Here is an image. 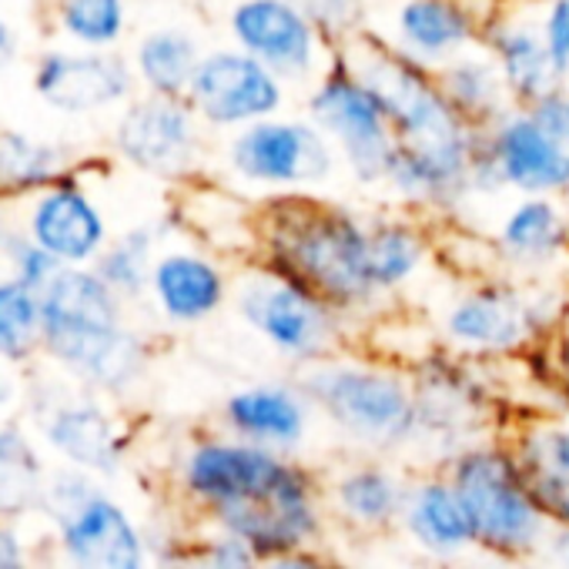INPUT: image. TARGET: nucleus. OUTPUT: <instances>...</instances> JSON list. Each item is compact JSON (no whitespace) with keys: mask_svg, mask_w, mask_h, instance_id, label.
Listing matches in <instances>:
<instances>
[{"mask_svg":"<svg viewBox=\"0 0 569 569\" xmlns=\"http://www.w3.org/2000/svg\"><path fill=\"white\" fill-rule=\"evenodd\" d=\"M442 469L462 499L479 552L519 562H536L546 556L556 529L546 519L532 479L506 436H489L466 446Z\"/></svg>","mask_w":569,"mask_h":569,"instance_id":"nucleus-1","label":"nucleus"},{"mask_svg":"<svg viewBox=\"0 0 569 569\" xmlns=\"http://www.w3.org/2000/svg\"><path fill=\"white\" fill-rule=\"evenodd\" d=\"M44 346L101 389H124L144 369L141 342L121 329L114 289L98 271H58L41 292Z\"/></svg>","mask_w":569,"mask_h":569,"instance_id":"nucleus-2","label":"nucleus"},{"mask_svg":"<svg viewBox=\"0 0 569 569\" xmlns=\"http://www.w3.org/2000/svg\"><path fill=\"white\" fill-rule=\"evenodd\" d=\"M316 412L359 456H402L416 446V386L412 379L379 369L322 362L302 379Z\"/></svg>","mask_w":569,"mask_h":569,"instance_id":"nucleus-3","label":"nucleus"},{"mask_svg":"<svg viewBox=\"0 0 569 569\" xmlns=\"http://www.w3.org/2000/svg\"><path fill=\"white\" fill-rule=\"evenodd\" d=\"M178 482L198 519L211 522L231 509L261 506L316 489L322 486V472L299 456H284L224 432L191 442L181 459Z\"/></svg>","mask_w":569,"mask_h":569,"instance_id":"nucleus-4","label":"nucleus"},{"mask_svg":"<svg viewBox=\"0 0 569 569\" xmlns=\"http://www.w3.org/2000/svg\"><path fill=\"white\" fill-rule=\"evenodd\" d=\"M274 251L302 289L332 302H362L376 289L369 234L339 211L292 204L274 221Z\"/></svg>","mask_w":569,"mask_h":569,"instance_id":"nucleus-5","label":"nucleus"},{"mask_svg":"<svg viewBox=\"0 0 569 569\" xmlns=\"http://www.w3.org/2000/svg\"><path fill=\"white\" fill-rule=\"evenodd\" d=\"M61 542L74 569H148L151 552L141 526L84 476H61L51 489Z\"/></svg>","mask_w":569,"mask_h":569,"instance_id":"nucleus-6","label":"nucleus"},{"mask_svg":"<svg viewBox=\"0 0 569 569\" xmlns=\"http://www.w3.org/2000/svg\"><path fill=\"white\" fill-rule=\"evenodd\" d=\"M412 469L389 456H352L322 472V496L339 546L396 539Z\"/></svg>","mask_w":569,"mask_h":569,"instance_id":"nucleus-7","label":"nucleus"},{"mask_svg":"<svg viewBox=\"0 0 569 569\" xmlns=\"http://www.w3.org/2000/svg\"><path fill=\"white\" fill-rule=\"evenodd\" d=\"M416 459L419 466L442 469L466 446L496 436L492 406L459 369H436L416 382Z\"/></svg>","mask_w":569,"mask_h":569,"instance_id":"nucleus-8","label":"nucleus"},{"mask_svg":"<svg viewBox=\"0 0 569 569\" xmlns=\"http://www.w3.org/2000/svg\"><path fill=\"white\" fill-rule=\"evenodd\" d=\"M396 539L402 542L406 556L452 569H459L476 552L469 516L446 469H412Z\"/></svg>","mask_w":569,"mask_h":569,"instance_id":"nucleus-9","label":"nucleus"},{"mask_svg":"<svg viewBox=\"0 0 569 569\" xmlns=\"http://www.w3.org/2000/svg\"><path fill=\"white\" fill-rule=\"evenodd\" d=\"M312 114L329 134H336L342 141L352 168L362 178H369V181L389 178L399 144L389 134L392 118H389L386 104L366 81L336 68L329 74V81L319 88V94L312 101Z\"/></svg>","mask_w":569,"mask_h":569,"instance_id":"nucleus-10","label":"nucleus"},{"mask_svg":"<svg viewBox=\"0 0 569 569\" xmlns=\"http://www.w3.org/2000/svg\"><path fill=\"white\" fill-rule=\"evenodd\" d=\"M241 316L292 359H319L332 346L329 316L299 281H251L241 289Z\"/></svg>","mask_w":569,"mask_h":569,"instance_id":"nucleus-11","label":"nucleus"},{"mask_svg":"<svg viewBox=\"0 0 569 569\" xmlns=\"http://www.w3.org/2000/svg\"><path fill=\"white\" fill-rule=\"evenodd\" d=\"M191 98L204 118L218 124H241L271 114L281 101V88L258 58L214 54L198 64Z\"/></svg>","mask_w":569,"mask_h":569,"instance_id":"nucleus-12","label":"nucleus"},{"mask_svg":"<svg viewBox=\"0 0 569 569\" xmlns=\"http://www.w3.org/2000/svg\"><path fill=\"white\" fill-rule=\"evenodd\" d=\"M312 399L292 386H251L234 392L224 409V429L238 439L268 446L284 456H299L312 429Z\"/></svg>","mask_w":569,"mask_h":569,"instance_id":"nucleus-13","label":"nucleus"},{"mask_svg":"<svg viewBox=\"0 0 569 569\" xmlns=\"http://www.w3.org/2000/svg\"><path fill=\"white\" fill-rule=\"evenodd\" d=\"M231 161L244 178L278 184L319 181L322 174H329V148L306 124L261 121L234 141Z\"/></svg>","mask_w":569,"mask_h":569,"instance_id":"nucleus-14","label":"nucleus"},{"mask_svg":"<svg viewBox=\"0 0 569 569\" xmlns=\"http://www.w3.org/2000/svg\"><path fill=\"white\" fill-rule=\"evenodd\" d=\"M118 148L128 161L144 171L174 174L194 158V124L191 114L174 98H151L134 104L118 124Z\"/></svg>","mask_w":569,"mask_h":569,"instance_id":"nucleus-15","label":"nucleus"},{"mask_svg":"<svg viewBox=\"0 0 569 569\" xmlns=\"http://www.w3.org/2000/svg\"><path fill=\"white\" fill-rule=\"evenodd\" d=\"M231 28L244 51L274 71L302 74L312 68V28L289 0H244L231 18Z\"/></svg>","mask_w":569,"mask_h":569,"instance_id":"nucleus-16","label":"nucleus"},{"mask_svg":"<svg viewBox=\"0 0 569 569\" xmlns=\"http://www.w3.org/2000/svg\"><path fill=\"white\" fill-rule=\"evenodd\" d=\"M38 94L68 114H84L104 104H114L128 94V68L101 54H44L34 74Z\"/></svg>","mask_w":569,"mask_h":569,"instance_id":"nucleus-17","label":"nucleus"},{"mask_svg":"<svg viewBox=\"0 0 569 569\" xmlns=\"http://www.w3.org/2000/svg\"><path fill=\"white\" fill-rule=\"evenodd\" d=\"M499 178L522 191H552L569 184V148L539 128L536 118H509L496 134Z\"/></svg>","mask_w":569,"mask_h":569,"instance_id":"nucleus-18","label":"nucleus"},{"mask_svg":"<svg viewBox=\"0 0 569 569\" xmlns=\"http://www.w3.org/2000/svg\"><path fill=\"white\" fill-rule=\"evenodd\" d=\"M31 234L38 244H44L61 261H84L91 258L104 241V221L101 211L84 198V191L64 184L54 188L31 218Z\"/></svg>","mask_w":569,"mask_h":569,"instance_id":"nucleus-19","label":"nucleus"},{"mask_svg":"<svg viewBox=\"0 0 569 569\" xmlns=\"http://www.w3.org/2000/svg\"><path fill=\"white\" fill-rule=\"evenodd\" d=\"M536 332V312H529L516 296L482 292L466 299L449 316V336L479 352H509Z\"/></svg>","mask_w":569,"mask_h":569,"instance_id":"nucleus-20","label":"nucleus"},{"mask_svg":"<svg viewBox=\"0 0 569 569\" xmlns=\"http://www.w3.org/2000/svg\"><path fill=\"white\" fill-rule=\"evenodd\" d=\"M51 446L68 456L74 466L101 476H114L124 459V439L118 436L114 422L94 402H71L61 406L48 419Z\"/></svg>","mask_w":569,"mask_h":569,"instance_id":"nucleus-21","label":"nucleus"},{"mask_svg":"<svg viewBox=\"0 0 569 569\" xmlns=\"http://www.w3.org/2000/svg\"><path fill=\"white\" fill-rule=\"evenodd\" d=\"M154 292L168 319L198 322L218 309L224 289H221V274L204 258L168 254L154 268Z\"/></svg>","mask_w":569,"mask_h":569,"instance_id":"nucleus-22","label":"nucleus"},{"mask_svg":"<svg viewBox=\"0 0 569 569\" xmlns=\"http://www.w3.org/2000/svg\"><path fill=\"white\" fill-rule=\"evenodd\" d=\"M406 44L422 58H446L469 41V18L449 0H409L399 14Z\"/></svg>","mask_w":569,"mask_h":569,"instance_id":"nucleus-23","label":"nucleus"},{"mask_svg":"<svg viewBox=\"0 0 569 569\" xmlns=\"http://www.w3.org/2000/svg\"><path fill=\"white\" fill-rule=\"evenodd\" d=\"M198 64H201L198 48L181 31H158L144 38L138 51L141 78L151 84L154 94H164V98H178L184 88H191Z\"/></svg>","mask_w":569,"mask_h":569,"instance_id":"nucleus-24","label":"nucleus"},{"mask_svg":"<svg viewBox=\"0 0 569 569\" xmlns=\"http://www.w3.org/2000/svg\"><path fill=\"white\" fill-rule=\"evenodd\" d=\"M44 342L41 292L21 278L0 281V359L24 362Z\"/></svg>","mask_w":569,"mask_h":569,"instance_id":"nucleus-25","label":"nucleus"},{"mask_svg":"<svg viewBox=\"0 0 569 569\" xmlns=\"http://www.w3.org/2000/svg\"><path fill=\"white\" fill-rule=\"evenodd\" d=\"M506 442L516 449L529 476H556L569 482V416L529 419L516 426Z\"/></svg>","mask_w":569,"mask_h":569,"instance_id":"nucleus-26","label":"nucleus"},{"mask_svg":"<svg viewBox=\"0 0 569 569\" xmlns=\"http://www.w3.org/2000/svg\"><path fill=\"white\" fill-rule=\"evenodd\" d=\"M41 462L31 442L18 429H0V516H18L31 509L41 489Z\"/></svg>","mask_w":569,"mask_h":569,"instance_id":"nucleus-27","label":"nucleus"},{"mask_svg":"<svg viewBox=\"0 0 569 569\" xmlns=\"http://www.w3.org/2000/svg\"><path fill=\"white\" fill-rule=\"evenodd\" d=\"M499 58H502V71H506V81L516 94L522 98H546L556 91V78H559V68L549 54L546 44H539L532 34L526 31H509L499 38Z\"/></svg>","mask_w":569,"mask_h":569,"instance_id":"nucleus-28","label":"nucleus"},{"mask_svg":"<svg viewBox=\"0 0 569 569\" xmlns=\"http://www.w3.org/2000/svg\"><path fill=\"white\" fill-rule=\"evenodd\" d=\"M58 151L18 131H0V188L34 191L58 178Z\"/></svg>","mask_w":569,"mask_h":569,"instance_id":"nucleus-29","label":"nucleus"},{"mask_svg":"<svg viewBox=\"0 0 569 569\" xmlns=\"http://www.w3.org/2000/svg\"><path fill=\"white\" fill-rule=\"evenodd\" d=\"M566 228L546 201H529L516 208L502 228V244L519 258H549L562 248Z\"/></svg>","mask_w":569,"mask_h":569,"instance_id":"nucleus-30","label":"nucleus"},{"mask_svg":"<svg viewBox=\"0 0 569 569\" xmlns=\"http://www.w3.org/2000/svg\"><path fill=\"white\" fill-rule=\"evenodd\" d=\"M171 569H264V562L254 559L234 536L201 526L198 536L171 549Z\"/></svg>","mask_w":569,"mask_h":569,"instance_id":"nucleus-31","label":"nucleus"},{"mask_svg":"<svg viewBox=\"0 0 569 569\" xmlns=\"http://www.w3.org/2000/svg\"><path fill=\"white\" fill-rule=\"evenodd\" d=\"M419 238L406 228H379L369 234V268L376 284H396L419 264Z\"/></svg>","mask_w":569,"mask_h":569,"instance_id":"nucleus-32","label":"nucleus"},{"mask_svg":"<svg viewBox=\"0 0 569 569\" xmlns=\"http://www.w3.org/2000/svg\"><path fill=\"white\" fill-rule=\"evenodd\" d=\"M61 21L71 38L84 44H111L124 24L121 0H64Z\"/></svg>","mask_w":569,"mask_h":569,"instance_id":"nucleus-33","label":"nucleus"},{"mask_svg":"<svg viewBox=\"0 0 569 569\" xmlns=\"http://www.w3.org/2000/svg\"><path fill=\"white\" fill-rule=\"evenodd\" d=\"M148 244H151L148 231H131L101 258L98 274L111 284L114 292L138 296L148 281Z\"/></svg>","mask_w":569,"mask_h":569,"instance_id":"nucleus-34","label":"nucleus"},{"mask_svg":"<svg viewBox=\"0 0 569 569\" xmlns=\"http://www.w3.org/2000/svg\"><path fill=\"white\" fill-rule=\"evenodd\" d=\"M446 88L452 104L466 111H492L499 98V81L486 64H456L446 74Z\"/></svg>","mask_w":569,"mask_h":569,"instance_id":"nucleus-35","label":"nucleus"},{"mask_svg":"<svg viewBox=\"0 0 569 569\" xmlns=\"http://www.w3.org/2000/svg\"><path fill=\"white\" fill-rule=\"evenodd\" d=\"M11 258H14L18 278H21L24 284H31V289H38V292H44L48 284H51V278L61 271V258H54V254H51L44 244H38V241L18 238L14 248H11Z\"/></svg>","mask_w":569,"mask_h":569,"instance_id":"nucleus-36","label":"nucleus"},{"mask_svg":"<svg viewBox=\"0 0 569 569\" xmlns=\"http://www.w3.org/2000/svg\"><path fill=\"white\" fill-rule=\"evenodd\" d=\"M264 569H366L359 566L352 556H346V549L339 542H322V546H309L289 556H278L271 562H264Z\"/></svg>","mask_w":569,"mask_h":569,"instance_id":"nucleus-37","label":"nucleus"},{"mask_svg":"<svg viewBox=\"0 0 569 569\" xmlns=\"http://www.w3.org/2000/svg\"><path fill=\"white\" fill-rule=\"evenodd\" d=\"M532 118L539 121V128L546 134H552L562 148H569V98H562L556 91L546 94V98H539Z\"/></svg>","mask_w":569,"mask_h":569,"instance_id":"nucleus-38","label":"nucleus"},{"mask_svg":"<svg viewBox=\"0 0 569 569\" xmlns=\"http://www.w3.org/2000/svg\"><path fill=\"white\" fill-rule=\"evenodd\" d=\"M546 48L562 71H569V0H556L549 11V24H546Z\"/></svg>","mask_w":569,"mask_h":569,"instance_id":"nucleus-39","label":"nucleus"},{"mask_svg":"<svg viewBox=\"0 0 569 569\" xmlns=\"http://www.w3.org/2000/svg\"><path fill=\"white\" fill-rule=\"evenodd\" d=\"M289 4H299L302 14L322 21V24H332V28H342L349 21H356V4L359 0H289Z\"/></svg>","mask_w":569,"mask_h":569,"instance_id":"nucleus-40","label":"nucleus"},{"mask_svg":"<svg viewBox=\"0 0 569 569\" xmlns=\"http://www.w3.org/2000/svg\"><path fill=\"white\" fill-rule=\"evenodd\" d=\"M0 569H28V559H24L18 536L4 526H0Z\"/></svg>","mask_w":569,"mask_h":569,"instance_id":"nucleus-41","label":"nucleus"},{"mask_svg":"<svg viewBox=\"0 0 569 569\" xmlns=\"http://www.w3.org/2000/svg\"><path fill=\"white\" fill-rule=\"evenodd\" d=\"M459 569H529V562L519 559H502V556H489V552H472Z\"/></svg>","mask_w":569,"mask_h":569,"instance_id":"nucleus-42","label":"nucleus"},{"mask_svg":"<svg viewBox=\"0 0 569 569\" xmlns=\"http://www.w3.org/2000/svg\"><path fill=\"white\" fill-rule=\"evenodd\" d=\"M14 54H18V38H14V31L4 21H0V71H4L14 61Z\"/></svg>","mask_w":569,"mask_h":569,"instance_id":"nucleus-43","label":"nucleus"},{"mask_svg":"<svg viewBox=\"0 0 569 569\" xmlns=\"http://www.w3.org/2000/svg\"><path fill=\"white\" fill-rule=\"evenodd\" d=\"M546 556L559 566V569H569V532H556Z\"/></svg>","mask_w":569,"mask_h":569,"instance_id":"nucleus-44","label":"nucleus"},{"mask_svg":"<svg viewBox=\"0 0 569 569\" xmlns=\"http://www.w3.org/2000/svg\"><path fill=\"white\" fill-rule=\"evenodd\" d=\"M392 569H452V566H439V562H426V559H412V556H406V559H399Z\"/></svg>","mask_w":569,"mask_h":569,"instance_id":"nucleus-45","label":"nucleus"},{"mask_svg":"<svg viewBox=\"0 0 569 569\" xmlns=\"http://www.w3.org/2000/svg\"><path fill=\"white\" fill-rule=\"evenodd\" d=\"M11 396H14V382H11L8 372H0V406L11 402Z\"/></svg>","mask_w":569,"mask_h":569,"instance_id":"nucleus-46","label":"nucleus"},{"mask_svg":"<svg viewBox=\"0 0 569 569\" xmlns=\"http://www.w3.org/2000/svg\"><path fill=\"white\" fill-rule=\"evenodd\" d=\"M562 379H569V332L562 339Z\"/></svg>","mask_w":569,"mask_h":569,"instance_id":"nucleus-47","label":"nucleus"},{"mask_svg":"<svg viewBox=\"0 0 569 569\" xmlns=\"http://www.w3.org/2000/svg\"><path fill=\"white\" fill-rule=\"evenodd\" d=\"M0 241H4V228H0Z\"/></svg>","mask_w":569,"mask_h":569,"instance_id":"nucleus-48","label":"nucleus"}]
</instances>
